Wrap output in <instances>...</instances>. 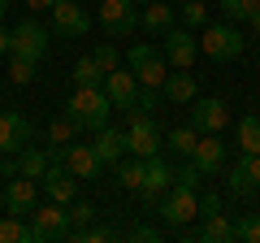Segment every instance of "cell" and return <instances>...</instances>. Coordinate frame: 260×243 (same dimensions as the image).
Segmentation results:
<instances>
[{
    "label": "cell",
    "instance_id": "1",
    "mask_svg": "<svg viewBox=\"0 0 260 243\" xmlns=\"http://www.w3.org/2000/svg\"><path fill=\"white\" fill-rule=\"evenodd\" d=\"M160 143H165V135H160V126H156V117H152V109H130V122H126V152L130 157H156L160 152Z\"/></svg>",
    "mask_w": 260,
    "mask_h": 243
},
{
    "label": "cell",
    "instance_id": "2",
    "mask_svg": "<svg viewBox=\"0 0 260 243\" xmlns=\"http://www.w3.org/2000/svg\"><path fill=\"white\" fill-rule=\"evenodd\" d=\"M65 113H70V117H78L87 131H100V126H109L113 100L104 96V87H74V96L65 100Z\"/></svg>",
    "mask_w": 260,
    "mask_h": 243
},
{
    "label": "cell",
    "instance_id": "3",
    "mask_svg": "<svg viewBox=\"0 0 260 243\" xmlns=\"http://www.w3.org/2000/svg\"><path fill=\"white\" fill-rule=\"evenodd\" d=\"M156 217L169 226V230L195 222V217H200V196H195V187H186V183H178V178H174V187L156 200Z\"/></svg>",
    "mask_w": 260,
    "mask_h": 243
},
{
    "label": "cell",
    "instance_id": "4",
    "mask_svg": "<svg viewBox=\"0 0 260 243\" xmlns=\"http://www.w3.org/2000/svg\"><path fill=\"white\" fill-rule=\"evenodd\" d=\"M243 48H247V39L239 35V26H234V22L208 26L204 35H200V52H204L208 61H234V56H243Z\"/></svg>",
    "mask_w": 260,
    "mask_h": 243
},
{
    "label": "cell",
    "instance_id": "5",
    "mask_svg": "<svg viewBox=\"0 0 260 243\" xmlns=\"http://www.w3.org/2000/svg\"><path fill=\"white\" fill-rule=\"evenodd\" d=\"M165 52H160L156 44H135L130 48V70H135V78H139V87H152V92H160L165 87Z\"/></svg>",
    "mask_w": 260,
    "mask_h": 243
},
{
    "label": "cell",
    "instance_id": "6",
    "mask_svg": "<svg viewBox=\"0 0 260 243\" xmlns=\"http://www.w3.org/2000/svg\"><path fill=\"white\" fill-rule=\"evenodd\" d=\"M95 22L109 39H126L130 31L139 26V13H135V0H104L95 9Z\"/></svg>",
    "mask_w": 260,
    "mask_h": 243
},
{
    "label": "cell",
    "instance_id": "7",
    "mask_svg": "<svg viewBox=\"0 0 260 243\" xmlns=\"http://www.w3.org/2000/svg\"><path fill=\"white\" fill-rule=\"evenodd\" d=\"M30 230H35V243H48V239H70V208L65 204H44V208H30Z\"/></svg>",
    "mask_w": 260,
    "mask_h": 243
},
{
    "label": "cell",
    "instance_id": "8",
    "mask_svg": "<svg viewBox=\"0 0 260 243\" xmlns=\"http://www.w3.org/2000/svg\"><path fill=\"white\" fill-rule=\"evenodd\" d=\"M200 217H204L200 243H234L239 239V234H234V222L221 213V200L217 196H200Z\"/></svg>",
    "mask_w": 260,
    "mask_h": 243
},
{
    "label": "cell",
    "instance_id": "9",
    "mask_svg": "<svg viewBox=\"0 0 260 243\" xmlns=\"http://www.w3.org/2000/svg\"><path fill=\"white\" fill-rule=\"evenodd\" d=\"M52 31L61 39H83L91 31V13L74 0H52Z\"/></svg>",
    "mask_w": 260,
    "mask_h": 243
},
{
    "label": "cell",
    "instance_id": "10",
    "mask_svg": "<svg viewBox=\"0 0 260 243\" xmlns=\"http://www.w3.org/2000/svg\"><path fill=\"white\" fill-rule=\"evenodd\" d=\"M191 126L200 135H221L225 126H230V109H225V100H217V96H200V100H191Z\"/></svg>",
    "mask_w": 260,
    "mask_h": 243
},
{
    "label": "cell",
    "instance_id": "11",
    "mask_svg": "<svg viewBox=\"0 0 260 243\" xmlns=\"http://www.w3.org/2000/svg\"><path fill=\"white\" fill-rule=\"evenodd\" d=\"M104 96L113 100V109H135L139 104V78H135V70L130 66H117V70H109L104 74Z\"/></svg>",
    "mask_w": 260,
    "mask_h": 243
},
{
    "label": "cell",
    "instance_id": "12",
    "mask_svg": "<svg viewBox=\"0 0 260 243\" xmlns=\"http://www.w3.org/2000/svg\"><path fill=\"white\" fill-rule=\"evenodd\" d=\"M160 52H165V61L174 70H191L195 56H200V39H195L191 31H174L169 26L165 35H160Z\"/></svg>",
    "mask_w": 260,
    "mask_h": 243
},
{
    "label": "cell",
    "instance_id": "13",
    "mask_svg": "<svg viewBox=\"0 0 260 243\" xmlns=\"http://www.w3.org/2000/svg\"><path fill=\"white\" fill-rule=\"evenodd\" d=\"M13 56H26V61H44L48 56V31L39 26V22H30V18H22L18 26H13V48H9Z\"/></svg>",
    "mask_w": 260,
    "mask_h": 243
},
{
    "label": "cell",
    "instance_id": "14",
    "mask_svg": "<svg viewBox=\"0 0 260 243\" xmlns=\"http://www.w3.org/2000/svg\"><path fill=\"white\" fill-rule=\"evenodd\" d=\"M39 183H44V191L56 200V204H74L78 200V178L70 174L61 161H48V169L39 174Z\"/></svg>",
    "mask_w": 260,
    "mask_h": 243
},
{
    "label": "cell",
    "instance_id": "15",
    "mask_svg": "<svg viewBox=\"0 0 260 243\" xmlns=\"http://www.w3.org/2000/svg\"><path fill=\"white\" fill-rule=\"evenodd\" d=\"M26 143H30V122L18 109H0V152L18 157Z\"/></svg>",
    "mask_w": 260,
    "mask_h": 243
},
{
    "label": "cell",
    "instance_id": "16",
    "mask_svg": "<svg viewBox=\"0 0 260 243\" xmlns=\"http://www.w3.org/2000/svg\"><path fill=\"white\" fill-rule=\"evenodd\" d=\"M174 169H169L165 165V161H160V157H148V174H143V187H139V200H143V204H148V208H156V200L160 196H165V191L169 187H174Z\"/></svg>",
    "mask_w": 260,
    "mask_h": 243
},
{
    "label": "cell",
    "instance_id": "17",
    "mask_svg": "<svg viewBox=\"0 0 260 243\" xmlns=\"http://www.w3.org/2000/svg\"><path fill=\"white\" fill-rule=\"evenodd\" d=\"M61 165L70 169L78 183H83V178H95V174H100V157H95L91 143H65V148H61Z\"/></svg>",
    "mask_w": 260,
    "mask_h": 243
},
{
    "label": "cell",
    "instance_id": "18",
    "mask_svg": "<svg viewBox=\"0 0 260 243\" xmlns=\"http://www.w3.org/2000/svg\"><path fill=\"white\" fill-rule=\"evenodd\" d=\"M35 200H39L35 178H26V174H13V178H9V187H5V208H9V213H18V217H30Z\"/></svg>",
    "mask_w": 260,
    "mask_h": 243
},
{
    "label": "cell",
    "instance_id": "19",
    "mask_svg": "<svg viewBox=\"0 0 260 243\" xmlns=\"http://www.w3.org/2000/svg\"><path fill=\"white\" fill-rule=\"evenodd\" d=\"M191 161L200 165V174H221V165H225V143L217 139V135H200Z\"/></svg>",
    "mask_w": 260,
    "mask_h": 243
},
{
    "label": "cell",
    "instance_id": "20",
    "mask_svg": "<svg viewBox=\"0 0 260 243\" xmlns=\"http://www.w3.org/2000/svg\"><path fill=\"white\" fill-rule=\"evenodd\" d=\"M95 157H100V165H117L121 157H126V131H113V126H100L95 131Z\"/></svg>",
    "mask_w": 260,
    "mask_h": 243
},
{
    "label": "cell",
    "instance_id": "21",
    "mask_svg": "<svg viewBox=\"0 0 260 243\" xmlns=\"http://www.w3.org/2000/svg\"><path fill=\"white\" fill-rule=\"evenodd\" d=\"M165 100L174 104H191L195 100V74H186V70H178V74H165Z\"/></svg>",
    "mask_w": 260,
    "mask_h": 243
},
{
    "label": "cell",
    "instance_id": "22",
    "mask_svg": "<svg viewBox=\"0 0 260 243\" xmlns=\"http://www.w3.org/2000/svg\"><path fill=\"white\" fill-rule=\"evenodd\" d=\"M0 243H35V230H30L26 217L0 213Z\"/></svg>",
    "mask_w": 260,
    "mask_h": 243
},
{
    "label": "cell",
    "instance_id": "23",
    "mask_svg": "<svg viewBox=\"0 0 260 243\" xmlns=\"http://www.w3.org/2000/svg\"><path fill=\"white\" fill-rule=\"evenodd\" d=\"M139 22L152 31V35H165V31L174 26V9H169L165 0H152V5H143V18Z\"/></svg>",
    "mask_w": 260,
    "mask_h": 243
},
{
    "label": "cell",
    "instance_id": "24",
    "mask_svg": "<svg viewBox=\"0 0 260 243\" xmlns=\"http://www.w3.org/2000/svg\"><path fill=\"white\" fill-rule=\"evenodd\" d=\"M143 174H148V161H143V157L117 161V187H126V191H139V187H143Z\"/></svg>",
    "mask_w": 260,
    "mask_h": 243
},
{
    "label": "cell",
    "instance_id": "25",
    "mask_svg": "<svg viewBox=\"0 0 260 243\" xmlns=\"http://www.w3.org/2000/svg\"><path fill=\"white\" fill-rule=\"evenodd\" d=\"M83 131V122L70 117V113H61V117H52V126H48V143H56V148H65V143H74V135Z\"/></svg>",
    "mask_w": 260,
    "mask_h": 243
},
{
    "label": "cell",
    "instance_id": "26",
    "mask_svg": "<svg viewBox=\"0 0 260 243\" xmlns=\"http://www.w3.org/2000/svg\"><path fill=\"white\" fill-rule=\"evenodd\" d=\"M48 161H52L48 152H39V148H30V143H26V148L18 152V161H13V169H18V174H26V178H39V174L48 169Z\"/></svg>",
    "mask_w": 260,
    "mask_h": 243
},
{
    "label": "cell",
    "instance_id": "27",
    "mask_svg": "<svg viewBox=\"0 0 260 243\" xmlns=\"http://www.w3.org/2000/svg\"><path fill=\"white\" fill-rule=\"evenodd\" d=\"M165 143L178 152V157H191L195 143H200V131H195V126H178V131H169V135H165Z\"/></svg>",
    "mask_w": 260,
    "mask_h": 243
},
{
    "label": "cell",
    "instance_id": "28",
    "mask_svg": "<svg viewBox=\"0 0 260 243\" xmlns=\"http://www.w3.org/2000/svg\"><path fill=\"white\" fill-rule=\"evenodd\" d=\"M239 148L243 152H260V117L256 113L239 117Z\"/></svg>",
    "mask_w": 260,
    "mask_h": 243
},
{
    "label": "cell",
    "instance_id": "29",
    "mask_svg": "<svg viewBox=\"0 0 260 243\" xmlns=\"http://www.w3.org/2000/svg\"><path fill=\"white\" fill-rule=\"evenodd\" d=\"M74 83H78V87H100V83H104V70L95 66L91 56H83V61L74 66Z\"/></svg>",
    "mask_w": 260,
    "mask_h": 243
},
{
    "label": "cell",
    "instance_id": "30",
    "mask_svg": "<svg viewBox=\"0 0 260 243\" xmlns=\"http://www.w3.org/2000/svg\"><path fill=\"white\" fill-rule=\"evenodd\" d=\"M256 9H260V0H221V13H225V22H247Z\"/></svg>",
    "mask_w": 260,
    "mask_h": 243
},
{
    "label": "cell",
    "instance_id": "31",
    "mask_svg": "<svg viewBox=\"0 0 260 243\" xmlns=\"http://www.w3.org/2000/svg\"><path fill=\"white\" fill-rule=\"evenodd\" d=\"M35 66H39V61H26V56H13V61H9V83H18V87L35 83Z\"/></svg>",
    "mask_w": 260,
    "mask_h": 243
},
{
    "label": "cell",
    "instance_id": "32",
    "mask_svg": "<svg viewBox=\"0 0 260 243\" xmlns=\"http://www.w3.org/2000/svg\"><path fill=\"white\" fill-rule=\"evenodd\" d=\"M91 61L104 70V74H109V70H117V66H121V52H117V44H95Z\"/></svg>",
    "mask_w": 260,
    "mask_h": 243
},
{
    "label": "cell",
    "instance_id": "33",
    "mask_svg": "<svg viewBox=\"0 0 260 243\" xmlns=\"http://www.w3.org/2000/svg\"><path fill=\"white\" fill-rule=\"evenodd\" d=\"M208 18V0H182V22L186 26H204Z\"/></svg>",
    "mask_w": 260,
    "mask_h": 243
},
{
    "label": "cell",
    "instance_id": "34",
    "mask_svg": "<svg viewBox=\"0 0 260 243\" xmlns=\"http://www.w3.org/2000/svg\"><path fill=\"white\" fill-rule=\"evenodd\" d=\"M234 234L243 243H260V213H247L243 222H234Z\"/></svg>",
    "mask_w": 260,
    "mask_h": 243
},
{
    "label": "cell",
    "instance_id": "35",
    "mask_svg": "<svg viewBox=\"0 0 260 243\" xmlns=\"http://www.w3.org/2000/svg\"><path fill=\"white\" fill-rule=\"evenodd\" d=\"M239 169H243V178L251 183V191H256V187H260V152H243Z\"/></svg>",
    "mask_w": 260,
    "mask_h": 243
},
{
    "label": "cell",
    "instance_id": "36",
    "mask_svg": "<svg viewBox=\"0 0 260 243\" xmlns=\"http://www.w3.org/2000/svg\"><path fill=\"white\" fill-rule=\"evenodd\" d=\"M95 222V204H74L70 208V230H74V226H91Z\"/></svg>",
    "mask_w": 260,
    "mask_h": 243
},
{
    "label": "cell",
    "instance_id": "37",
    "mask_svg": "<svg viewBox=\"0 0 260 243\" xmlns=\"http://www.w3.org/2000/svg\"><path fill=\"white\" fill-rule=\"evenodd\" d=\"M225 187H230V191H234V196H247V191H251V183H247V178H243V169H239V165H234V169H230V174H225Z\"/></svg>",
    "mask_w": 260,
    "mask_h": 243
},
{
    "label": "cell",
    "instance_id": "38",
    "mask_svg": "<svg viewBox=\"0 0 260 243\" xmlns=\"http://www.w3.org/2000/svg\"><path fill=\"white\" fill-rule=\"evenodd\" d=\"M130 239H143V243H156V239H160V230H156V226H135V230H130Z\"/></svg>",
    "mask_w": 260,
    "mask_h": 243
},
{
    "label": "cell",
    "instance_id": "39",
    "mask_svg": "<svg viewBox=\"0 0 260 243\" xmlns=\"http://www.w3.org/2000/svg\"><path fill=\"white\" fill-rule=\"evenodd\" d=\"M9 48H13V31L0 26V52H9Z\"/></svg>",
    "mask_w": 260,
    "mask_h": 243
},
{
    "label": "cell",
    "instance_id": "40",
    "mask_svg": "<svg viewBox=\"0 0 260 243\" xmlns=\"http://www.w3.org/2000/svg\"><path fill=\"white\" fill-rule=\"evenodd\" d=\"M26 9H52V0H26Z\"/></svg>",
    "mask_w": 260,
    "mask_h": 243
},
{
    "label": "cell",
    "instance_id": "41",
    "mask_svg": "<svg viewBox=\"0 0 260 243\" xmlns=\"http://www.w3.org/2000/svg\"><path fill=\"white\" fill-rule=\"evenodd\" d=\"M247 22H251V31H256V35H260V9H256V13H251V18H247Z\"/></svg>",
    "mask_w": 260,
    "mask_h": 243
},
{
    "label": "cell",
    "instance_id": "42",
    "mask_svg": "<svg viewBox=\"0 0 260 243\" xmlns=\"http://www.w3.org/2000/svg\"><path fill=\"white\" fill-rule=\"evenodd\" d=\"M5 9H9V0H0V18H5Z\"/></svg>",
    "mask_w": 260,
    "mask_h": 243
},
{
    "label": "cell",
    "instance_id": "43",
    "mask_svg": "<svg viewBox=\"0 0 260 243\" xmlns=\"http://www.w3.org/2000/svg\"><path fill=\"white\" fill-rule=\"evenodd\" d=\"M135 5H152V0H135Z\"/></svg>",
    "mask_w": 260,
    "mask_h": 243
},
{
    "label": "cell",
    "instance_id": "44",
    "mask_svg": "<svg viewBox=\"0 0 260 243\" xmlns=\"http://www.w3.org/2000/svg\"><path fill=\"white\" fill-rule=\"evenodd\" d=\"M0 208H5V196H0Z\"/></svg>",
    "mask_w": 260,
    "mask_h": 243
},
{
    "label": "cell",
    "instance_id": "45",
    "mask_svg": "<svg viewBox=\"0 0 260 243\" xmlns=\"http://www.w3.org/2000/svg\"><path fill=\"white\" fill-rule=\"evenodd\" d=\"M9 5H13V0H9Z\"/></svg>",
    "mask_w": 260,
    "mask_h": 243
}]
</instances>
